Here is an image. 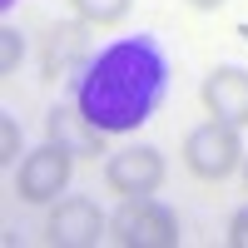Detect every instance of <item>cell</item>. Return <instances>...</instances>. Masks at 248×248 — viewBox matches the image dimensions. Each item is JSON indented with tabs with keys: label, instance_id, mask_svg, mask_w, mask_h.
<instances>
[{
	"label": "cell",
	"instance_id": "cell-1",
	"mask_svg": "<svg viewBox=\"0 0 248 248\" xmlns=\"http://www.w3.org/2000/svg\"><path fill=\"white\" fill-rule=\"evenodd\" d=\"M169 79H174V60L159 35H149V30L114 35L109 45L85 55L79 79H75V105L94 129L129 134L159 114Z\"/></svg>",
	"mask_w": 248,
	"mask_h": 248
},
{
	"label": "cell",
	"instance_id": "cell-2",
	"mask_svg": "<svg viewBox=\"0 0 248 248\" xmlns=\"http://www.w3.org/2000/svg\"><path fill=\"white\" fill-rule=\"evenodd\" d=\"M238 164H243V139H238V124H229V119H203L184 139V169L203 184L229 179Z\"/></svg>",
	"mask_w": 248,
	"mask_h": 248
},
{
	"label": "cell",
	"instance_id": "cell-3",
	"mask_svg": "<svg viewBox=\"0 0 248 248\" xmlns=\"http://www.w3.org/2000/svg\"><path fill=\"white\" fill-rule=\"evenodd\" d=\"M109 238L124 243V248H174L179 243V218L154 194L124 199V209L109 218Z\"/></svg>",
	"mask_w": 248,
	"mask_h": 248
},
{
	"label": "cell",
	"instance_id": "cell-4",
	"mask_svg": "<svg viewBox=\"0 0 248 248\" xmlns=\"http://www.w3.org/2000/svg\"><path fill=\"white\" fill-rule=\"evenodd\" d=\"M70 174H75V154L60 149V144H40L35 154L20 159L15 194L25 199V203H55L60 194L70 189Z\"/></svg>",
	"mask_w": 248,
	"mask_h": 248
},
{
	"label": "cell",
	"instance_id": "cell-5",
	"mask_svg": "<svg viewBox=\"0 0 248 248\" xmlns=\"http://www.w3.org/2000/svg\"><path fill=\"white\" fill-rule=\"evenodd\" d=\"M164 184V154L154 144H129L105 159V189L119 199H144V194H159Z\"/></svg>",
	"mask_w": 248,
	"mask_h": 248
},
{
	"label": "cell",
	"instance_id": "cell-6",
	"mask_svg": "<svg viewBox=\"0 0 248 248\" xmlns=\"http://www.w3.org/2000/svg\"><path fill=\"white\" fill-rule=\"evenodd\" d=\"M105 229H109V218L99 214V203L60 199L50 209V218H45V243H55V248H90V243H99Z\"/></svg>",
	"mask_w": 248,
	"mask_h": 248
},
{
	"label": "cell",
	"instance_id": "cell-7",
	"mask_svg": "<svg viewBox=\"0 0 248 248\" xmlns=\"http://www.w3.org/2000/svg\"><path fill=\"white\" fill-rule=\"evenodd\" d=\"M203 109H209L214 119H229V124H248V70L238 65H218L209 79H203Z\"/></svg>",
	"mask_w": 248,
	"mask_h": 248
},
{
	"label": "cell",
	"instance_id": "cell-8",
	"mask_svg": "<svg viewBox=\"0 0 248 248\" xmlns=\"http://www.w3.org/2000/svg\"><path fill=\"white\" fill-rule=\"evenodd\" d=\"M45 134L50 144H60V149H70L75 159H94V154H105V129H94V124L75 109H50L45 114Z\"/></svg>",
	"mask_w": 248,
	"mask_h": 248
},
{
	"label": "cell",
	"instance_id": "cell-9",
	"mask_svg": "<svg viewBox=\"0 0 248 248\" xmlns=\"http://www.w3.org/2000/svg\"><path fill=\"white\" fill-rule=\"evenodd\" d=\"M85 20H79V25H55L50 30V45H45V70L55 75L60 65H70V60L79 55V50H85Z\"/></svg>",
	"mask_w": 248,
	"mask_h": 248
},
{
	"label": "cell",
	"instance_id": "cell-10",
	"mask_svg": "<svg viewBox=\"0 0 248 248\" xmlns=\"http://www.w3.org/2000/svg\"><path fill=\"white\" fill-rule=\"evenodd\" d=\"M70 5H75V15L85 20L90 30H114L119 20L129 15L134 0H70Z\"/></svg>",
	"mask_w": 248,
	"mask_h": 248
},
{
	"label": "cell",
	"instance_id": "cell-11",
	"mask_svg": "<svg viewBox=\"0 0 248 248\" xmlns=\"http://www.w3.org/2000/svg\"><path fill=\"white\" fill-rule=\"evenodd\" d=\"M20 55H25V40H20L15 25H5V30H0V75H15Z\"/></svg>",
	"mask_w": 248,
	"mask_h": 248
},
{
	"label": "cell",
	"instance_id": "cell-12",
	"mask_svg": "<svg viewBox=\"0 0 248 248\" xmlns=\"http://www.w3.org/2000/svg\"><path fill=\"white\" fill-rule=\"evenodd\" d=\"M20 159V124L5 114L0 119V164H15Z\"/></svg>",
	"mask_w": 248,
	"mask_h": 248
},
{
	"label": "cell",
	"instance_id": "cell-13",
	"mask_svg": "<svg viewBox=\"0 0 248 248\" xmlns=\"http://www.w3.org/2000/svg\"><path fill=\"white\" fill-rule=\"evenodd\" d=\"M229 248H248V209H238L229 218Z\"/></svg>",
	"mask_w": 248,
	"mask_h": 248
},
{
	"label": "cell",
	"instance_id": "cell-14",
	"mask_svg": "<svg viewBox=\"0 0 248 248\" xmlns=\"http://www.w3.org/2000/svg\"><path fill=\"white\" fill-rule=\"evenodd\" d=\"M189 5H194V10H218L223 0H189Z\"/></svg>",
	"mask_w": 248,
	"mask_h": 248
},
{
	"label": "cell",
	"instance_id": "cell-15",
	"mask_svg": "<svg viewBox=\"0 0 248 248\" xmlns=\"http://www.w3.org/2000/svg\"><path fill=\"white\" fill-rule=\"evenodd\" d=\"M15 5H20V0H0V10H15Z\"/></svg>",
	"mask_w": 248,
	"mask_h": 248
}]
</instances>
